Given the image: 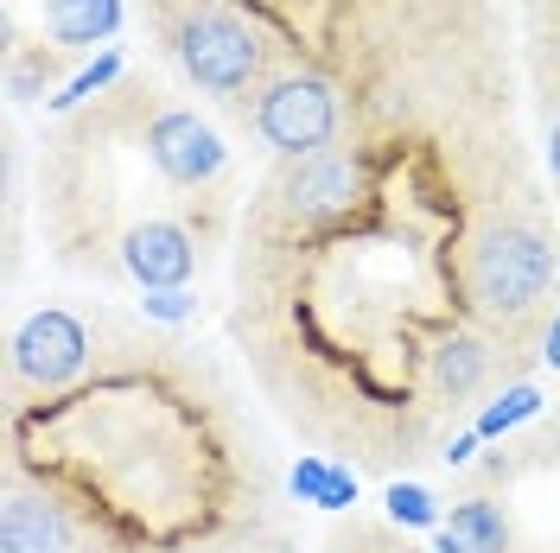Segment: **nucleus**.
Listing matches in <instances>:
<instances>
[{"instance_id": "1", "label": "nucleus", "mask_w": 560, "mask_h": 553, "mask_svg": "<svg viewBox=\"0 0 560 553\" xmlns=\"http://www.w3.org/2000/svg\"><path fill=\"white\" fill-rule=\"evenodd\" d=\"M555 261L560 248L535 216L490 210L458 248V299L471 311V325L497 344H523L535 325H548Z\"/></svg>"}, {"instance_id": "2", "label": "nucleus", "mask_w": 560, "mask_h": 553, "mask_svg": "<svg viewBox=\"0 0 560 553\" xmlns=\"http://www.w3.org/2000/svg\"><path fill=\"white\" fill-rule=\"evenodd\" d=\"M153 33L205 96H255L275 77V38L230 0H153Z\"/></svg>"}, {"instance_id": "3", "label": "nucleus", "mask_w": 560, "mask_h": 553, "mask_svg": "<svg viewBox=\"0 0 560 553\" xmlns=\"http://www.w3.org/2000/svg\"><path fill=\"white\" fill-rule=\"evenodd\" d=\"M255 134L275 146L280 160H306V153H325L338 128H345V96L338 83L313 64H280L261 90H255V108H248Z\"/></svg>"}, {"instance_id": "4", "label": "nucleus", "mask_w": 560, "mask_h": 553, "mask_svg": "<svg viewBox=\"0 0 560 553\" xmlns=\"http://www.w3.org/2000/svg\"><path fill=\"white\" fill-rule=\"evenodd\" d=\"M363 198H370V166H363V153L325 146V153H306V160H287V166H280V178L268 185V198H261V216L300 236V230L345 223Z\"/></svg>"}, {"instance_id": "5", "label": "nucleus", "mask_w": 560, "mask_h": 553, "mask_svg": "<svg viewBox=\"0 0 560 553\" xmlns=\"http://www.w3.org/2000/svg\"><path fill=\"white\" fill-rule=\"evenodd\" d=\"M13 401L26 395H58L83 376L90 363V331L70 318V311H33L20 331H13Z\"/></svg>"}, {"instance_id": "6", "label": "nucleus", "mask_w": 560, "mask_h": 553, "mask_svg": "<svg viewBox=\"0 0 560 553\" xmlns=\"http://www.w3.org/2000/svg\"><path fill=\"white\" fill-rule=\"evenodd\" d=\"M0 553H90V528L51 484L13 471L0 503Z\"/></svg>"}, {"instance_id": "7", "label": "nucleus", "mask_w": 560, "mask_h": 553, "mask_svg": "<svg viewBox=\"0 0 560 553\" xmlns=\"http://www.w3.org/2000/svg\"><path fill=\"white\" fill-rule=\"evenodd\" d=\"M140 146H147V160L160 166V178L178 185V191H198L210 178H223V166H230L217 128L198 121L191 108H153L147 128H140Z\"/></svg>"}, {"instance_id": "8", "label": "nucleus", "mask_w": 560, "mask_h": 553, "mask_svg": "<svg viewBox=\"0 0 560 553\" xmlns=\"http://www.w3.org/2000/svg\"><path fill=\"white\" fill-rule=\"evenodd\" d=\"M121 268L147 286V293H166V286H185L191 268H198V243L191 230H178L166 216H147L121 236Z\"/></svg>"}, {"instance_id": "9", "label": "nucleus", "mask_w": 560, "mask_h": 553, "mask_svg": "<svg viewBox=\"0 0 560 553\" xmlns=\"http://www.w3.org/2000/svg\"><path fill=\"white\" fill-rule=\"evenodd\" d=\"M497 338H485V331H446L440 344L427 350V369H420V381H427V401L433 408H446V401H471L478 388L490 381V369H497Z\"/></svg>"}, {"instance_id": "10", "label": "nucleus", "mask_w": 560, "mask_h": 553, "mask_svg": "<svg viewBox=\"0 0 560 553\" xmlns=\"http://www.w3.org/2000/svg\"><path fill=\"white\" fill-rule=\"evenodd\" d=\"M440 553H510V521L490 496H465L440 528Z\"/></svg>"}, {"instance_id": "11", "label": "nucleus", "mask_w": 560, "mask_h": 553, "mask_svg": "<svg viewBox=\"0 0 560 553\" xmlns=\"http://www.w3.org/2000/svg\"><path fill=\"white\" fill-rule=\"evenodd\" d=\"M121 26V0H45V38L51 45H96Z\"/></svg>"}, {"instance_id": "12", "label": "nucleus", "mask_w": 560, "mask_h": 553, "mask_svg": "<svg viewBox=\"0 0 560 553\" xmlns=\"http://www.w3.org/2000/svg\"><path fill=\"white\" fill-rule=\"evenodd\" d=\"M293 496L300 503H318V509H350L357 503V478L325 464V458H300L293 464Z\"/></svg>"}, {"instance_id": "13", "label": "nucleus", "mask_w": 560, "mask_h": 553, "mask_svg": "<svg viewBox=\"0 0 560 553\" xmlns=\"http://www.w3.org/2000/svg\"><path fill=\"white\" fill-rule=\"evenodd\" d=\"M58 51H45V45H38V51H20V45H13V64H7V90H13V96H20V103H33V96H45V90H51V83H58Z\"/></svg>"}, {"instance_id": "14", "label": "nucleus", "mask_w": 560, "mask_h": 553, "mask_svg": "<svg viewBox=\"0 0 560 553\" xmlns=\"http://www.w3.org/2000/svg\"><path fill=\"white\" fill-rule=\"evenodd\" d=\"M535 414H541V395H535L528 381H516V388H503L485 414H478V439H497V433H510V426H523V420H535Z\"/></svg>"}, {"instance_id": "15", "label": "nucleus", "mask_w": 560, "mask_h": 553, "mask_svg": "<svg viewBox=\"0 0 560 553\" xmlns=\"http://www.w3.org/2000/svg\"><path fill=\"white\" fill-rule=\"evenodd\" d=\"M388 516L401 521V528H446V521H440V503H433L420 484H395L388 490Z\"/></svg>"}, {"instance_id": "16", "label": "nucleus", "mask_w": 560, "mask_h": 553, "mask_svg": "<svg viewBox=\"0 0 560 553\" xmlns=\"http://www.w3.org/2000/svg\"><path fill=\"white\" fill-rule=\"evenodd\" d=\"M331 553H420V548H408V541H388V534H376V528H350V534H338V541H331Z\"/></svg>"}, {"instance_id": "17", "label": "nucleus", "mask_w": 560, "mask_h": 553, "mask_svg": "<svg viewBox=\"0 0 560 553\" xmlns=\"http://www.w3.org/2000/svg\"><path fill=\"white\" fill-rule=\"evenodd\" d=\"M147 311L178 325V318H191V299H185V286H166V293H147Z\"/></svg>"}, {"instance_id": "18", "label": "nucleus", "mask_w": 560, "mask_h": 553, "mask_svg": "<svg viewBox=\"0 0 560 553\" xmlns=\"http://www.w3.org/2000/svg\"><path fill=\"white\" fill-rule=\"evenodd\" d=\"M541 363H548V369H560V306L548 311V325H541Z\"/></svg>"}, {"instance_id": "19", "label": "nucleus", "mask_w": 560, "mask_h": 553, "mask_svg": "<svg viewBox=\"0 0 560 553\" xmlns=\"http://www.w3.org/2000/svg\"><path fill=\"white\" fill-rule=\"evenodd\" d=\"M548 166L560 178V96H548Z\"/></svg>"}]
</instances>
